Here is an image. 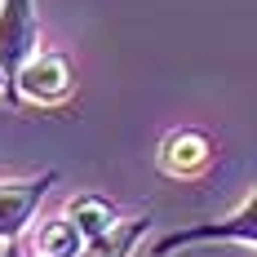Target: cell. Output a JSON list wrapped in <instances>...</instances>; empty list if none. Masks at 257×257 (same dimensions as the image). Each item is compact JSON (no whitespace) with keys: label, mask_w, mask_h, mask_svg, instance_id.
<instances>
[{"label":"cell","mask_w":257,"mask_h":257,"mask_svg":"<svg viewBox=\"0 0 257 257\" xmlns=\"http://www.w3.org/2000/svg\"><path fill=\"white\" fill-rule=\"evenodd\" d=\"M84 248H89V239L67 213L40 222V231H36V257H80Z\"/></svg>","instance_id":"8992f818"},{"label":"cell","mask_w":257,"mask_h":257,"mask_svg":"<svg viewBox=\"0 0 257 257\" xmlns=\"http://www.w3.org/2000/svg\"><path fill=\"white\" fill-rule=\"evenodd\" d=\"M0 93H14V84H9V76H5V67H0Z\"/></svg>","instance_id":"9c48e42d"},{"label":"cell","mask_w":257,"mask_h":257,"mask_svg":"<svg viewBox=\"0 0 257 257\" xmlns=\"http://www.w3.org/2000/svg\"><path fill=\"white\" fill-rule=\"evenodd\" d=\"M67 217L84 231V239H98V235H106L115 222H120V217H115V204L102 200V195H93V191L71 195V200H67Z\"/></svg>","instance_id":"52a82bcc"},{"label":"cell","mask_w":257,"mask_h":257,"mask_svg":"<svg viewBox=\"0 0 257 257\" xmlns=\"http://www.w3.org/2000/svg\"><path fill=\"white\" fill-rule=\"evenodd\" d=\"M0 257H18V248H14V244H5V253H0Z\"/></svg>","instance_id":"30bf717a"},{"label":"cell","mask_w":257,"mask_h":257,"mask_svg":"<svg viewBox=\"0 0 257 257\" xmlns=\"http://www.w3.org/2000/svg\"><path fill=\"white\" fill-rule=\"evenodd\" d=\"M71 67H67V58H58V53H36L31 62H27L23 71H18V80H14V93L18 98H27V102H62L67 93H71Z\"/></svg>","instance_id":"277c9868"},{"label":"cell","mask_w":257,"mask_h":257,"mask_svg":"<svg viewBox=\"0 0 257 257\" xmlns=\"http://www.w3.org/2000/svg\"><path fill=\"white\" fill-rule=\"evenodd\" d=\"M58 182V173H40V178L23 182H0V244H18V235L31 226L40 200L49 195V186Z\"/></svg>","instance_id":"3957f363"},{"label":"cell","mask_w":257,"mask_h":257,"mask_svg":"<svg viewBox=\"0 0 257 257\" xmlns=\"http://www.w3.org/2000/svg\"><path fill=\"white\" fill-rule=\"evenodd\" d=\"M151 231V217H128V222H115L106 235L89 239V248L80 257H133V248L142 244V235Z\"/></svg>","instance_id":"ba28073f"},{"label":"cell","mask_w":257,"mask_h":257,"mask_svg":"<svg viewBox=\"0 0 257 257\" xmlns=\"http://www.w3.org/2000/svg\"><path fill=\"white\" fill-rule=\"evenodd\" d=\"M208 160H213V142L200 128H173L160 147V169L169 178H195L208 169Z\"/></svg>","instance_id":"5b68a950"},{"label":"cell","mask_w":257,"mask_h":257,"mask_svg":"<svg viewBox=\"0 0 257 257\" xmlns=\"http://www.w3.org/2000/svg\"><path fill=\"white\" fill-rule=\"evenodd\" d=\"M40 53V23H36V5L31 0H0V67L9 84L18 80L27 62ZM18 98V93H14Z\"/></svg>","instance_id":"7a4b0ae2"},{"label":"cell","mask_w":257,"mask_h":257,"mask_svg":"<svg viewBox=\"0 0 257 257\" xmlns=\"http://www.w3.org/2000/svg\"><path fill=\"white\" fill-rule=\"evenodd\" d=\"M195 244H248V248H257V186L248 191V200L235 208L231 217H222V222H200V226H186V231L164 235L151 248V257H169V253H178V248H195Z\"/></svg>","instance_id":"6da1fadb"}]
</instances>
